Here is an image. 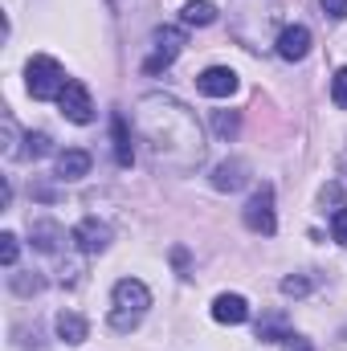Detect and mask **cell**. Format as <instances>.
<instances>
[{"label": "cell", "instance_id": "obj_1", "mask_svg": "<svg viewBox=\"0 0 347 351\" xmlns=\"http://www.w3.org/2000/svg\"><path fill=\"white\" fill-rule=\"evenodd\" d=\"M135 135L168 172H196L204 164V131L196 114L172 94H143L135 102Z\"/></svg>", "mask_w": 347, "mask_h": 351}, {"label": "cell", "instance_id": "obj_4", "mask_svg": "<svg viewBox=\"0 0 347 351\" xmlns=\"http://www.w3.org/2000/svg\"><path fill=\"white\" fill-rule=\"evenodd\" d=\"M25 78H29V94L41 98V102H45V98H62V90L70 82L53 58H33V62L25 66Z\"/></svg>", "mask_w": 347, "mask_h": 351}, {"label": "cell", "instance_id": "obj_8", "mask_svg": "<svg viewBox=\"0 0 347 351\" xmlns=\"http://www.w3.org/2000/svg\"><path fill=\"white\" fill-rule=\"evenodd\" d=\"M311 53V29L307 25H286L278 33V58L282 62H302Z\"/></svg>", "mask_w": 347, "mask_h": 351}, {"label": "cell", "instance_id": "obj_21", "mask_svg": "<svg viewBox=\"0 0 347 351\" xmlns=\"http://www.w3.org/2000/svg\"><path fill=\"white\" fill-rule=\"evenodd\" d=\"M8 286H12L16 294H25V298H29V294H41V286H45V282H41L37 274H12V278H8Z\"/></svg>", "mask_w": 347, "mask_h": 351}, {"label": "cell", "instance_id": "obj_17", "mask_svg": "<svg viewBox=\"0 0 347 351\" xmlns=\"http://www.w3.org/2000/svg\"><path fill=\"white\" fill-rule=\"evenodd\" d=\"M286 335H290V327H286L282 315H265V319L258 323V339L261 343H282Z\"/></svg>", "mask_w": 347, "mask_h": 351}, {"label": "cell", "instance_id": "obj_26", "mask_svg": "<svg viewBox=\"0 0 347 351\" xmlns=\"http://www.w3.org/2000/svg\"><path fill=\"white\" fill-rule=\"evenodd\" d=\"M331 21H347V0H319Z\"/></svg>", "mask_w": 347, "mask_h": 351}, {"label": "cell", "instance_id": "obj_6", "mask_svg": "<svg viewBox=\"0 0 347 351\" xmlns=\"http://www.w3.org/2000/svg\"><path fill=\"white\" fill-rule=\"evenodd\" d=\"M58 106H62V114L70 119V123H78V127H86L90 119H94V102H90V90L78 82V78H70L66 90H62V98H58Z\"/></svg>", "mask_w": 347, "mask_h": 351}, {"label": "cell", "instance_id": "obj_11", "mask_svg": "<svg viewBox=\"0 0 347 351\" xmlns=\"http://www.w3.org/2000/svg\"><path fill=\"white\" fill-rule=\"evenodd\" d=\"M29 237H33V250H41V254H58L62 241H66V229H62L58 221H33V225H29Z\"/></svg>", "mask_w": 347, "mask_h": 351}, {"label": "cell", "instance_id": "obj_15", "mask_svg": "<svg viewBox=\"0 0 347 351\" xmlns=\"http://www.w3.org/2000/svg\"><path fill=\"white\" fill-rule=\"evenodd\" d=\"M86 172H90V152L70 147V152L58 156V176H62V180H82Z\"/></svg>", "mask_w": 347, "mask_h": 351}, {"label": "cell", "instance_id": "obj_5", "mask_svg": "<svg viewBox=\"0 0 347 351\" xmlns=\"http://www.w3.org/2000/svg\"><path fill=\"white\" fill-rule=\"evenodd\" d=\"M241 221H246V229H250V233L274 237L278 217H274V188H270V184L254 188V196H250V200H246V208H241Z\"/></svg>", "mask_w": 347, "mask_h": 351}, {"label": "cell", "instance_id": "obj_18", "mask_svg": "<svg viewBox=\"0 0 347 351\" xmlns=\"http://www.w3.org/2000/svg\"><path fill=\"white\" fill-rule=\"evenodd\" d=\"M21 156H29V160H41V156H49V135H45V131H29V135H25V147H21Z\"/></svg>", "mask_w": 347, "mask_h": 351}, {"label": "cell", "instance_id": "obj_3", "mask_svg": "<svg viewBox=\"0 0 347 351\" xmlns=\"http://www.w3.org/2000/svg\"><path fill=\"white\" fill-rule=\"evenodd\" d=\"M184 45H188V33H184V29H176V25L156 29V33H152V53H147V62H143V74H160V70H168L176 58H180Z\"/></svg>", "mask_w": 347, "mask_h": 351}, {"label": "cell", "instance_id": "obj_22", "mask_svg": "<svg viewBox=\"0 0 347 351\" xmlns=\"http://www.w3.org/2000/svg\"><path fill=\"white\" fill-rule=\"evenodd\" d=\"M16 254H21V241H16V233H4V237H0V262L12 269V265H16Z\"/></svg>", "mask_w": 347, "mask_h": 351}, {"label": "cell", "instance_id": "obj_10", "mask_svg": "<svg viewBox=\"0 0 347 351\" xmlns=\"http://www.w3.org/2000/svg\"><path fill=\"white\" fill-rule=\"evenodd\" d=\"M213 319L225 323V327H241V323L250 319V302H246L241 294H221V298L213 302Z\"/></svg>", "mask_w": 347, "mask_h": 351}, {"label": "cell", "instance_id": "obj_7", "mask_svg": "<svg viewBox=\"0 0 347 351\" xmlns=\"http://www.w3.org/2000/svg\"><path fill=\"white\" fill-rule=\"evenodd\" d=\"M70 241H74L82 254H102V250L110 245V225H106V221H98V217H86V221H78V225H74Z\"/></svg>", "mask_w": 347, "mask_h": 351}, {"label": "cell", "instance_id": "obj_24", "mask_svg": "<svg viewBox=\"0 0 347 351\" xmlns=\"http://www.w3.org/2000/svg\"><path fill=\"white\" fill-rule=\"evenodd\" d=\"M331 102L335 106H347V66H339L335 78H331Z\"/></svg>", "mask_w": 347, "mask_h": 351}, {"label": "cell", "instance_id": "obj_19", "mask_svg": "<svg viewBox=\"0 0 347 351\" xmlns=\"http://www.w3.org/2000/svg\"><path fill=\"white\" fill-rule=\"evenodd\" d=\"M213 123H217V135H221V139H233V135L241 131V114H237V110H217Z\"/></svg>", "mask_w": 347, "mask_h": 351}, {"label": "cell", "instance_id": "obj_28", "mask_svg": "<svg viewBox=\"0 0 347 351\" xmlns=\"http://www.w3.org/2000/svg\"><path fill=\"white\" fill-rule=\"evenodd\" d=\"M339 172L347 176V147H344V156H339Z\"/></svg>", "mask_w": 347, "mask_h": 351}, {"label": "cell", "instance_id": "obj_2", "mask_svg": "<svg viewBox=\"0 0 347 351\" xmlns=\"http://www.w3.org/2000/svg\"><path fill=\"white\" fill-rule=\"evenodd\" d=\"M147 306H152V290L139 278H119L115 290H110V327L123 331V335L135 331L143 323Z\"/></svg>", "mask_w": 347, "mask_h": 351}, {"label": "cell", "instance_id": "obj_14", "mask_svg": "<svg viewBox=\"0 0 347 351\" xmlns=\"http://www.w3.org/2000/svg\"><path fill=\"white\" fill-rule=\"evenodd\" d=\"M110 135H115V160H119V168H131L135 147H131V127H127V119H123V114H115V119H110Z\"/></svg>", "mask_w": 347, "mask_h": 351}, {"label": "cell", "instance_id": "obj_13", "mask_svg": "<svg viewBox=\"0 0 347 351\" xmlns=\"http://www.w3.org/2000/svg\"><path fill=\"white\" fill-rule=\"evenodd\" d=\"M53 327H58V339H62V343H70V348H78V343H86V335H90L86 319H82V315H74V311H62Z\"/></svg>", "mask_w": 347, "mask_h": 351}, {"label": "cell", "instance_id": "obj_16", "mask_svg": "<svg viewBox=\"0 0 347 351\" xmlns=\"http://www.w3.org/2000/svg\"><path fill=\"white\" fill-rule=\"evenodd\" d=\"M180 16H184V25H192V29H204V25L217 21V4H208V0H188Z\"/></svg>", "mask_w": 347, "mask_h": 351}, {"label": "cell", "instance_id": "obj_25", "mask_svg": "<svg viewBox=\"0 0 347 351\" xmlns=\"http://www.w3.org/2000/svg\"><path fill=\"white\" fill-rule=\"evenodd\" d=\"M331 237L347 245V208H335V217H331Z\"/></svg>", "mask_w": 347, "mask_h": 351}, {"label": "cell", "instance_id": "obj_27", "mask_svg": "<svg viewBox=\"0 0 347 351\" xmlns=\"http://www.w3.org/2000/svg\"><path fill=\"white\" fill-rule=\"evenodd\" d=\"M282 351H315V348H311V343H307L302 335H294V331H290V335L282 339Z\"/></svg>", "mask_w": 347, "mask_h": 351}, {"label": "cell", "instance_id": "obj_12", "mask_svg": "<svg viewBox=\"0 0 347 351\" xmlns=\"http://www.w3.org/2000/svg\"><path fill=\"white\" fill-rule=\"evenodd\" d=\"M246 176H250L246 160H225V164L213 168V188H217V192H237V188L246 184Z\"/></svg>", "mask_w": 347, "mask_h": 351}, {"label": "cell", "instance_id": "obj_9", "mask_svg": "<svg viewBox=\"0 0 347 351\" xmlns=\"http://www.w3.org/2000/svg\"><path fill=\"white\" fill-rule=\"evenodd\" d=\"M196 90H200L204 98H229V94L237 90V74H233L229 66H208V70L196 78Z\"/></svg>", "mask_w": 347, "mask_h": 351}, {"label": "cell", "instance_id": "obj_23", "mask_svg": "<svg viewBox=\"0 0 347 351\" xmlns=\"http://www.w3.org/2000/svg\"><path fill=\"white\" fill-rule=\"evenodd\" d=\"M0 127H4V156L12 160V156H21V147H16V123H12V114H4L0 119Z\"/></svg>", "mask_w": 347, "mask_h": 351}, {"label": "cell", "instance_id": "obj_20", "mask_svg": "<svg viewBox=\"0 0 347 351\" xmlns=\"http://www.w3.org/2000/svg\"><path fill=\"white\" fill-rule=\"evenodd\" d=\"M311 286H315V282H311L307 274H290V278H282V294H286V298H307Z\"/></svg>", "mask_w": 347, "mask_h": 351}]
</instances>
